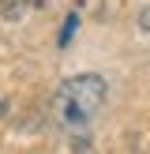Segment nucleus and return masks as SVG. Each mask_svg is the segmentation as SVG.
I'll list each match as a JSON object with an SVG mask.
<instances>
[{
  "instance_id": "nucleus-1",
  "label": "nucleus",
  "mask_w": 150,
  "mask_h": 154,
  "mask_svg": "<svg viewBox=\"0 0 150 154\" xmlns=\"http://www.w3.org/2000/svg\"><path fill=\"white\" fill-rule=\"evenodd\" d=\"M105 79L101 75H75V79L60 83L56 98H52V109H56V117L64 120L68 128H82L90 124V120L101 113L105 105Z\"/></svg>"
},
{
  "instance_id": "nucleus-2",
  "label": "nucleus",
  "mask_w": 150,
  "mask_h": 154,
  "mask_svg": "<svg viewBox=\"0 0 150 154\" xmlns=\"http://www.w3.org/2000/svg\"><path fill=\"white\" fill-rule=\"evenodd\" d=\"M26 8H30V0H0V15H4L8 23L22 19V15H26Z\"/></svg>"
},
{
  "instance_id": "nucleus-3",
  "label": "nucleus",
  "mask_w": 150,
  "mask_h": 154,
  "mask_svg": "<svg viewBox=\"0 0 150 154\" xmlns=\"http://www.w3.org/2000/svg\"><path fill=\"white\" fill-rule=\"evenodd\" d=\"M79 26V19L75 15H68V23H64V30H60V45H68V38H71V30Z\"/></svg>"
},
{
  "instance_id": "nucleus-4",
  "label": "nucleus",
  "mask_w": 150,
  "mask_h": 154,
  "mask_svg": "<svg viewBox=\"0 0 150 154\" xmlns=\"http://www.w3.org/2000/svg\"><path fill=\"white\" fill-rule=\"evenodd\" d=\"M139 26H142V30H150V8H146L142 15H139Z\"/></svg>"
}]
</instances>
